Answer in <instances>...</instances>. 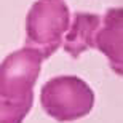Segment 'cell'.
Masks as SVG:
<instances>
[{
    "label": "cell",
    "mask_w": 123,
    "mask_h": 123,
    "mask_svg": "<svg viewBox=\"0 0 123 123\" xmlns=\"http://www.w3.org/2000/svg\"><path fill=\"white\" fill-rule=\"evenodd\" d=\"M42 107L51 118L69 123L86 117L94 105V93L85 80L61 75L48 80L40 91Z\"/></svg>",
    "instance_id": "cell-1"
},
{
    "label": "cell",
    "mask_w": 123,
    "mask_h": 123,
    "mask_svg": "<svg viewBox=\"0 0 123 123\" xmlns=\"http://www.w3.org/2000/svg\"><path fill=\"white\" fill-rule=\"evenodd\" d=\"M69 6L64 0H37L26 16V46L34 48L43 59L61 45L69 29Z\"/></svg>",
    "instance_id": "cell-2"
},
{
    "label": "cell",
    "mask_w": 123,
    "mask_h": 123,
    "mask_svg": "<svg viewBox=\"0 0 123 123\" xmlns=\"http://www.w3.org/2000/svg\"><path fill=\"white\" fill-rule=\"evenodd\" d=\"M42 55L34 48L13 51L0 64V96L11 101L34 99L35 85L42 67Z\"/></svg>",
    "instance_id": "cell-3"
},
{
    "label": "cell",
    "mask_w": 123,
    "mask_h": 123,
    "mask_svg": "<svg viewBox=\"0 0 123 123\" xmlns=\"http://www.w3.org/2000/svg\"><path fill=\"white\" fill-rule=\"evenodd\" d=\"M122 21L123 10L110 8L94 34V48L109 58L114 72L118 75L122 74Z\"/></svg>",
    "instance_id": "cell-4"
},
{
    "label": "cell",
    "mask_w": 123,
    "mask_h": 123,
    "mask_svg": "<svg viewBox=\"0 0 123 123\" xmlns=\"http://www.w3.org/2000/svg\"><path fill=\"white\" fill-rule=\"evenodd\" d=\"M101 24V16L93 13L74 14L70 27L62 37V46L74 59H77L83 51L94 48V34Z\"/></svg>",
    "instance_id": "cell-5"
},
{
    "label": "cell",
    "mask_w": 123,
    "mask_h": 123,
    "mask_svg": "<svg viewBox=\"0 0 123 123\" xmlns=\"http://www.w3.org/2000/svg\"><path fill=\"white\" fill-rule=\"evenodd\" d=\"M34 99L11 101L0 96V123H23L32 107Z\"/></svg>",
    "instance_id": "cell-6"
}]
</instances>
